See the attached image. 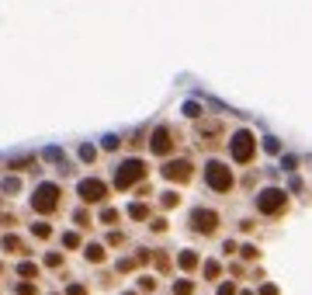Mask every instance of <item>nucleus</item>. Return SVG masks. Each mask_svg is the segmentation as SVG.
<instances>
[{"label": "nucleus", "mask_w": 312, "mask_h": 295, "mask_svg": "<svg viewBox=\"0 0 312 295\" xmlns=\"http://www.w3.org/2000/svg\"><path fill=\"white\" fill-rule=\"evenodd\" d=\"M59 198H63V191H59V184H39L35 188V195H32V209L35 212H42V216H49V212H56L59 209Z\"/></svg>", "instance_id": "f257e3e1"}, {"label": "nucleus", "mask_w": 312, "mask_h": 295, "mask_svg": "<svg viewBox=\"0 0 312 295\" xmlns=\"http://www.w3.org/2000/svg\"><path fill=\"white\" fill-rule=\"evenodd\" d=\"M229 153H233V160L236 163H250L254 160V153H257V139H254V132H236L233 136V142H229Z\"/></svg>", "instance_id": "f03ea898"}, {"label": "nucleus", "mask_w": 312, "mask_h": 295, "mask_svg": "<svg viewBox=\"0 0 312 295\" xmlns=\"http://www.w3.org/2000/svg\"><path fill=\"white\" fill-rule=\"evenodd\" d=\"M257 209H260L264 216H281V212L288 209V195L277 191V188H267V191L257 195Z\"/></svg>", "instance_id": "7ed1b4c3"}, {"label": "nucleus", "mask_w": 312, "mask_h": 295, "mask_svg": "<svg viewBox=\"0 0 312 295\" xmlns=\"http://www.w3.org/2000/svg\"><path fill=\"white\" fill-rule=\"evenodd\" d=\"M142 177H146V163H142V160H125L115 174V188H132Z\"/></svg>", "instance_id": "20e7f679"}, {"label": "nucleus", "mask_w": 312, "mask_h": 295, "mask_svg": "<svg viewBox=\"0 0 312 295\" xmlns=\"http://www.w3.org/2000/svg\"><path fill=\"white\" fill-rule=\"evenodd\" d=\"M205 181L212 184V191H229V188H233V174H229L226 163H219V160H212V163L205 167Z\"/></svg>", "instance_id": "39448f33"}, {"label": "nucleus", "mask_w": 312, "mask_h": 295, "mask_svg": "<svg viewBox=\"0 0 312 295\" xmlns=\"http://www.w3.org/2000/svg\"><path fill=\"white\" fill-rule=\"evenodd\" d=\"M77 191H80L83 201H104V198H108V184L98 181V177H87V181H80Z\"/></svg>", "instance_id": "423d86ee"}, {"label": "nucleus", "mask_w": 312, "mask_h": 295, "mask_svg": "<svg viewBox=\"0 0 312 295\" xmlns=\"http://www.w3.org/2000/svg\"><path fill=\"white\" fill-rule=\"evenodd\" d=\"M149 150H153L156 157H167L170 150H174V136H170V129L167 125H160L153 132V142H149Z\"/></svg>", "instance_id": "0eeeda50"}, {"label": "nucleus", "mask_w": 312, "mask_h": 295, "mask_svg": "<svg viewBox=\"0 0 312 295\" xmlns=\"http://www.w3.org/2000/svg\"><path fill=\"white\" fill-rule=\"evenodd\" d=\"M191 222H195V229H201V233H215V226H219V216H215L212 209H195Z\"/></svg>", "instance_id": "6e6552de"}, {"label": "nucleus", "mask_w": 312, "mask_h": 295, "mask_svg": "<svg viewBox=\"0 0 312 295\" xmlns=\"http://www.w3.org/2000/svg\"><path fill=\"white\" fill-rule=\"evenodd\" d=\"M163 177H167V181H180V184H184V181L191 177V163H188V160H174V163H167V167H163Z\"/></svg>", "instance_id": "1a4fd4ad"}, {"label": "nucleus", "mask_w": 312, "mask_h": 295, "mask_svg": "<svg viewBox=\"0 0 312 295\" xmlns=\"http://www.w3.org/2000/svg\"><path fill=\"white\" fill-rule=\"evenodd\" d=\"M87 260H90V264H101V260H104V247L90 243V247H87Z\"/></svg>", "instance_id": "9d476101"}, {"label": "nucleus", "mask_w": 312, "mask_h": 295, "mask_svg": "<svg viewBox=\"0 0 312 295\" xmlns=\"http://www.w3.org/2000/svg\"><path fill=\"white\" fill-rule=\"evenodd\" d=\"M4 250H14V254H21L24 247H21V240H18V236H4Z\"/></svg>", "instance_id": "9b49d317"}, {"label": "nucleus", "mask_w": 312, "mask_h": 295, "mask_svg": "<svg viewBox=\"0 0 312 295\" xmlns=\"http://www.w3.org/2000/svg\"><path fill=\"white\" fill-rule=\"evenodd\" d=\"M195 264H198V257L191 254V250H184V254H180V268H184V271H191Z\"/></svg>", "instance_id": "f8f14e48"}, {"label": "nucleus", "mask_w": 312, "mask_h": 295, "mask_svg": "<svg viewBox=\"0 0 312 295\" xmlns=\"http://www.w3.org/2000/svg\"><path fill=\"white\" fill-rule=\"evenodd\" d=\"M18 275H21V278H35V275H39V268L24 260V264H21V268H18Z\"/></svg>", "instance_id": "ddd939ff"}, {"label": "nucleus", "mask_w": 312, "mask_h": 295, "mask_svg": "<svg viewBox=\"0 0 312 295\" xmlns=\"http://www.w3.org/2000/svg\"><path fill=\"white\" fill-rule=\"evenodd\" d=\"M191 292H195L191 281H177V285H174V295H191Z\"/></svg>", "instance_id": "4468645a"}, {"label": "nucleus", "mask_w": 312, "mask_h": 295, "mask_svg": "<svg viewBox=\"0 0 312 295\" xmlns=\"http://www.w3.org/2000/svg\"><path fill=\"white\" fill-rule=\"evenodd\" d=\"M177 201H180V195H177V191H167V195H163V209H174Z\"/></svg>", "instance_id": "2eb2a0df"}, {"label": "nucleus", "mask_w": 312, "mask_h": 295, "mask_svg": "<svg viewBox=\"0 0 312 295\" xmlns=\"http://www.w3.org/2000/svg\"><path fill=\"white\" fill-rule=\"evenodd\" d=\"M32 233L39 236V240H45V236L52 233V229H49V222H35V229H32Z\"/></svg>", "instance_id": "dca6fc26"}, {"label": "nucleus", "mask_w": 312, "mask_h": 295, "mask_svg": "<svg viewBox=\"0 0 312 295\" xmlns=\"http://www.w3.org/2000/svg\"><path fill=\"white\" fill-rule=\"evenodd\" d=\"M129 216H132V219H146V216H149V209H146V205H132Z\"/></svg>", "instance_id": "f3484780"}, {"label": "nucleus", "mask_w": 312, "mask_h": 295, "mask_svg": "<svg viewBox=\"0 0 312 295\" xmlns=\"http://www.w3.org/2000/svg\"><path fill=\"white\" fill-rule=\"evenodd\" d=\"M101 222H108V226H111V222H118V212H115V209H104V216H101Z\"/></svg>", "instance_id": "a211bd4d"}, {"label": "nucleus", "mask_w": 312, "mask_h": 295, "mask_svg": "<svg viewBox=\"0 0 312 295\" xmlns=\"http://www.w3.org/2000/svg\"><path fill=\"white\" fill-rule=\"evenodd\" d=\"M139 288H142V292H153L156 281H153V278H139Z\"/></svg>", "instance_id": "6ab92c4d"}, {"label": "nucleus", "mask_w": 312, "mask_h": 295, "mask_svg": "<svg viewBox=\"0 0 312 295\" xmlns=\"http://www.w3.org/2000/svg\"><path fill=\"white\" fill-rule=\"evenodd\" d=\"M63 243H66V247H80V236L77 233H66V236H63Z\"/></svg>", "instance_id": "aec40b11"}, {"label": "nucleus", "mask_w": 312, "mask_h": 295, "mask_svg": "<svg viewBox=\"0 0 312 295\" xmlns=\"http://www.w3.org/2000/svg\"><path fill=\"white\" fill-rule=\"evenodd\" d=\"M45 264H49V268H59V264H63V254H49V257H45Z\"/></svg>", "instance_id": "412c9836"}, {"label": "nucleus", "mask_w": 312, "mask_h": 295, "mask_svg": "<svg viewBox=\"0 0 312 295\" xmlns=\"http://www.w3.org/2000/svg\"><path fill=\"white\" fill-rule=\"evenodd\" d=\"M80 157H83V160H94V157H98V150H94V146H83V150H80Z\"/></svg>", "instance_id": "4be33fe9"}, {"label": "nucleus", "mask_w": 312, "mask_h": 295, "mask_svg": "<svg viewBox=\"0 0 312 295\" xmlns=\"http://www.w3.org/2000/svg\"><path fill=\"white\" fill-rule=\"evenodd\" d=\"M66 295H87V288H83V285H70V288H66Z\"/></svg>", "instance_id": "5701e85b"}, {"label": "nucleus", "mask_w": 312, "mask_h": 295, "mask_svg": "<svg viewBox=\"0 0 312 295\" xmlns=\"http://www.w3.org/2000/svg\"><path fill=\"white\" fill-rule=\"evenodd\" d=\"M118 146H121V142H118L115 136H108V139H104V150H118Z\"/></svg>", "instance_id": "b1692460"}, {"label": "nucleus", "mask_w": 312, "mask_h": 295, "mask_svg": "<svg viewBox=\"0 0 312 295\" xmlns=\"http://www.w3.org/2000/svg\"><path fill=\"white\" fill-rule=\"evenodd\" d=\"M18 292L21 295H35V285H28V281H24V285H18Z\"/></svg>", "instance_id": "393cba45"}, {"label": "nucleus", "mask_w": 312, "mask_h": 295, "mask_svg": "<svg viewBox=\"0 0 312 295\" xmlns=\"http://www.w3.org/2000/svg\"><path fill=\"white\" fill-rule=\"evenodd\" d=\"M219 295H236V288H233V285H229V281H226V285L219 288Z\"/></svg>", "instance_id": "a878e982"}]
</instances>
